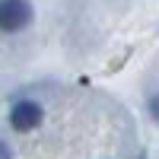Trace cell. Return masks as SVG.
I'll use <instances>...</instances> for the list:
<instances>
[{"mask_svg":"<svg viewBox=\"0 0 159 159\" xmlns=\"http://www.w3.org/2000/svg\"><path fill=\"white\" fill-rule=\"evenodd\" d=\"M35 10L29 0H0V32H22L32 22Z\"/></svg>","mask_w":159,"mask_h":159,"instance_id":"1","label":"cell"},{"mask_svg":"<svg viewBox=\"0 0 159 159\" xmlns=\"http://www.w3.org/2000/svg\"><path fill=\"white\" fill-rule=\"evenodd\" d=\"M10 124L13 130H19V134H25V130H35L38 124H42V105L32 102V99H22L10 108Z\"/></svg>","mask_w":159,"mask_h":159,"instance_id":"2","label":"cell"},{"mask_svg":"<svg viewBox=\"0 0 159 159\" xmlns=\"http://www.w3.org/2000/svg\"><path fill=\"white\" fill-rule=\"evenodd\" d=\"M0 159H13V153H10V147H7L3 140H0Z\"/></svg>","mask_w":159,"mask_h":159,"instance_id":"4","label":"cell"},{"mask_svg":"<svg viewBox=\"0 0 159 159\" xmlns=\"http://www.w3.org/2000/svg\"><path fill=\"white\" fill-rule=\"evenodd\" d=\"M147 108H150V115H153V121L159 124V92H156V96H150V102H147Z\"/></svg>","mask_w":159,"mask_h":159,"instance_id":"3","label":"cell"}]
</instances>
